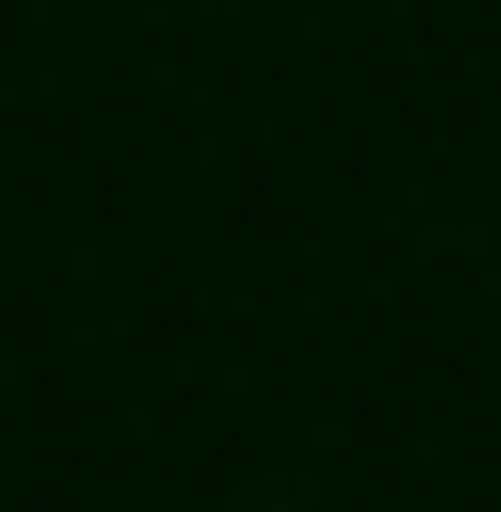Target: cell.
Here are the masks:
<instances>
[]
</instances>
